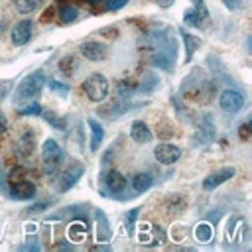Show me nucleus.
Segmentation results:
<instances>
[{"instance_id":"obj_16","label":"nucleus","mask_w":252,"mask_h":252,"mask_svg":"<svg viewBox=\"0 0 252 252\" xmlns=\"http://www.w3.org/2000/svg\"><path fill=\"white\" fill-rule=\"evenodd\" d=\"M94 234L98 242H108L112 238V226L102 209H94Z\"/></svg>"},{"instance_id":"obj_41","label":"nucleus","mask_w":252,"mask_h":252,"mask_svg":"<svg viewBox=\"0 0 252 252\" xmlns=\"http://www.w3.org/2000/svg\"><path fill=\"white\" fill-rule=\"evenodd\" d=\"M222 4L228 8V10H240L242 6H244V0H222Z\"/></svg>"},{"instance_id":"obj_27","label":"nucleus","mask_w":252,"mask_h":252,"mask_svg":"<svg viewBox=\"0 0 252 252\" xmlns=\"http://www.w3.org/2000/svg\"><path fill=\"white\" fill-rule=\"evenodd\" d=\"M193 234H195V238L199 242H211V238H213V226L209 222H199V224H195Z\"/></svg>"},{"instance_id":"obj_28","label":"nucleus","mask_w":252,"mask_h":252,"mask_svg":"<svg viewBox=\"0 0 252 252\" xmlns=\"http://www.w3.org/2000/svg\"><path fill=\"white\" fill-rule=\"evenodd\" d=\"M191 4H193V12H195L201 28H205V24L209 22V10L205 6V0H191Z\"/></svg>"},{"instance_id":"obj_40","label":"nucleus","mask_w":252,"mask_h":252,"mask_svg":"<svg viewBox=\"0 0 252 252\" xmlns=\"http://www.w3.org/2000/svg\"><path fill=\"white\" fill-rule=\"evenodd\" d=\"M224 215V211L222 209H217V211H211V213H207V220L211 222V224H215V222H219V219Z\"/></svg>"},{"instance_id":"obj_3","label":"nucleus","mask_w":252,"mask_h":252,"mask_svg":"<svg viewBox=\"0 0 252 252\" xmlns=\"http://www.w3.org/2000/svg\"><path fill=\"white\" fill-rule=\"evenodd\" d=\"M41 161H43L45 173H49L51 177L59 171V167L63 163V150L53 138H47L41 144Z\"/></svg>"},{"instance_id":"obj_19","label":"nucleus","mask_w":252,"mask_h":252,"mask_svg":"<svg viewBox=\"0 0 252 252\" xmlns=\"http://www.w3.org/2000/svg\"><path fill=\"white\" fill-rule=\"evenodd\" d=\"M89 124V150L91 152H98V148L102 146V140H104V128L94 120V118H89L87 120Z\"/></svg>"},{"instance_id":"obj_21","label":"nucleus","mask_w":252,"mask_h":252,"mask_svg":"<svg viewBox=\"0 0 252 252\" xmlns=\"http://www.w3.org/2000/svg\"><path fill=\"white\" fill-rule=\"evenodd\" d=\"M130 138L136 144H148L152 142V130L144 120H134L130 126Z\"/></svg>"},{"instance_id":"obj_43","label":"nucleus","mask_w":252,"mask_h":252,"mask_svg":"<svg viewBox=\"0 0 252 252\" xmlns=\"http://www.w3.org/2000/svg\"><path fill=\"white\" fill-rule=\"evenodd\" d=\"M0 191L6 195L8 193V183H6V177H4V173H2V165H0Z\"/></svg>"},{"instance_id":"obj_23","label":"nucleus","mask_w":252,"mask_h":252,"mask_svg":"<svg viewBox=\"0 0 252 252\" xmlns=\"http://www.w3.org/2000/svg\"><path fill=\"white\" fill-rule=\"evenodd\" d=\"M152 185H154V177L148 171H138L132 177V187L136 193H146L148 189H152Z\"/></svg>"},{"instance_id":"obj_39","label":"nucleus","mask_w":252,"mask_h":252,"mask_svg":"<svg viewBox=\"0 0 252 252\" xmlns=\"http://www.w3.org/2000/svg\"><path fill=\"white\" fill-rule=\"evenodd\" d=\"M20 250H33V252H37V250H39L37 236H30V238H28V242H26V244H24Z\"/></svg>"},{"instance_id":"obj_10","label":"nucleus","mask_w":252,"mask_h":252,"mask_svg":"<svg viewBox=\"0 0 252 252\" xmlns=\"http://www.w3.org/2000/svg\"><path fill=\"white\" fill-rule=\"evenodd\" d=\"M32 32H33V22L32 20H20L12 26V32H10V39L16 47H22L26 45L30 39H32Z\"/></svg>"},{"instance_id":"obj_9","label":"nucleus","mask_w":252,"mask_h":252,"mask_svg":"<svg viewBox=\"0 0 252 252\" xmlns=\"http://www.w3.org/2000/svg\"><path fill=\"white\" fill-rule=\"evenodd\" d=\"M154 158L161 165H171V163H175L181 158V148L175 146V144H167V142L158 144L154 148Z\"/></svg>"},{"instance_id":"obj_6","label":"nucleus","mask_w":252,"mask_h":252,"mask_svg":"<svg viewBox=\"0 0 252 252\" xmlns=\"http://www.w3.org/2000/svg\"><path fill=\"white\" fill-rule=\"evenodd\" d=\"M215 134H217V130H215L213 116L207 112V114H203V116L199 118V122H197V126H195V134H193V146L201 148V146L211 144V142L215 140Z\"/></svg>"},{"instance_id":"obj_11","label":"nucleus","mask_w":252,"mask_h":252,"mask_svg":"<svg viewBox=\"0 0 252 252\" xmlns=\"http://www.w3.org/2000/svg\"><path fill=\"white\" fill-rule=\"evenodd\" d=\"M83 173H85V165H83V163H73V165H69V167L61 173V177H59V191H61V193H67L69 189H73V187L79 183V179L83 177Z\"/></svg>"},{"instance_id":"obj_42","label":"nucleus","mask_w":252,"mask_h":252,"mask_svg":"<svg viewBox=\"0 0 252 252\" xmlns=\"http://www.w3.org/2000/svg\"><path fill=\"white\" fill-rule=\"evenodd\" d=\"M6 130H8V118H6V114L0 110V136L6 134Z\"/></svg>"},{"instance_id":"obj_12","label":"nucleus","mask_w":252,"mask_h":252,"mask_svg":"<svg viewBox=\"0 0 252 252\" xmlns=\"http://www.w3.org/2000/svg\"><path fill=\"white\" fill-rule=\"evenodd\" d=\"M234 173H236V167H232V165L220 167V169L209 173V175L203 179V189H205V191H213V189H217L219 185H222V183H226L228 179H232Z\"/></svg>"},{"instance_id":"obj_46","label":"nucleus","mask_w":252,"mask_h":252,"mask_svg":"<svg viewBox=\"0 0 252 252\" xmlns=\"http://www.w3.org/2000/svg\"><path fill=\"white\" fill-rule=\"evenodd\" d=\"M248 128H250V120H246L244 124H242V128H240V136L246 140L248 138Z\"/></svg>"},{"instance_id":"obj_22","label":"nucleus","mask_w":252,"mask_h":252,"mask_svg":"<svg viewBox=\"0 0 252 252\" xmlns=\"http://www.w3.org/2000/svg\"><path fill=\"white\" fill-rule=\"evenodd\" d=\"M179 32H181V39H183V45H185V63H189L193 59L195 51L201 47V39L197 35L185 32V30H179Z\"/></svg>"},{"instance_id":"obj_1","label":"nucleus","mask_w":252,"mask_h":252,"mask_svg":"<svg viewBox=\"0 0 252 252\" xmlns=\"http://www.w3.org/2000/svg\"><path fill=\"white\" fill-rule=\"evenodd\" d=\"M179 93L183 96H193L197 98L199 102H209L215 94V83L211 79H207L201 69H193L181 83V89Z\"/></svg>"},{"instance_id":"obj_7","label":"nucleus","mask_w":252,"mask_h":252,"mask_svg":"<svg viewBox=\"0 0 252 252\" xmlns=\"http://www.w3.org/2000/svg\"><path fill=\"white\" fill-rule=\"evenodd\" d=\"M219 106L228 114H236L244 106V94L236 89H224L219 94Z\"/></svg>"},{"instance_id":"obj_45","label":"nucleus","mask_w":252,"mask_h":252,"mask_svg":"<svg viewBox=\"0 0 252 252\" xmlns=\"http://www.w3.org/2000/svg\"><path fill=\"white\" fill-rule=\"evenodd\" d=\"M55 248H57V250H71L73 246H71V244H69L67 240H59V242L55 244Z\"/></svg>"},{"instance_id":"obj_18","label":"nucleus","mask_w":252,"mask_h":252,"mask_svg":"<svg viewBox=\"0 0 252 252\" xmlns=\"http://www.w3.org/2000/svg\"><path fill=\"white\" fill-rule=\"evenodd\" d=\"M35 150V134L32 130H24L16 140V152L20 158H30Z\"/></svg>"},{"instance_id":"obj_13","label":"nucleus","mask_w":252,"mask_h":252,"mask_svg":"<svg viewBox=\"0 0 252 252\" xmlns=\"http://www.w3.org/2000/svg\"><path fill=\"white\" fill-rule=\"evenodd\" d=\"M79 51H81V55H83L85 59H89V61H104V59L108 57V47H106L104 43H100V41H94V39L83 41V43L79 45Z\"/></svg>"},{"instance_id":"obj_14","label":"nucleus","mask_w":252,"mask_h":252,"mask_svg":"<svg viewBox=\"0 0 252 252\" xmlns=\"http://www.w3.org/2000/svg\"><path fill=\"white\" fill-rule=\"evenodd\" d=\"M240 234L246 238L248 234V226H246V220L244 217H232L226 224V244L228 246H236L240 242Z\"/></svg>"},{"instance_id":"obj_5","label":"nucleus","mask_w":252,"mask_h":252,"mask_svg":"<svg viewBox=\"0 0 252 252\" xmlns=\"http://www.w3.org/2000/svg\"><path fill=\"white\" fill-rule=\"evenodd\" d=\"M100 183H102V195H108L112 199H122V193L126 191V185H128V179L118 171V169H108L102 173L100 177Z\"/></svg>"},{"instance_id":"obj_31","label":"nucleus","mask_w":252,"mask_h":252,"mask_svg":"<svg viewBox=\"0 0 252 252\" xmlns=\"http://www.w3.org/2000/svg\"><path fill=\"white\" fill-rule=\"evenodd\" d=\"M41 2L43 0H16L14 4H16V10L20 14H32V12H35L39 8Z\"/></svg>"},{"instance_id":"obj_2","label":"nucleus","mask_w":252,"mask_h":252,"mask_svg":"<svg viewBox=\"0 0 252 252\" xmlns=\"http://www.w3.org/2000/svg\"><path fill=\"white\" fill-rule=\"evenodd\" d=\"M45 71L43 69H35L32 73H28L16 87V94H14V104H22L24 100H32L33 96H37L41 93V89L45 87Z\"/></svg>"},{"instance_id":"obj_32","label":"nucleus","mask_w":252,"mask_h":252,"mask_svg":"<svg viewBox=\"0 0 252 252\" xmlns=\"http://www.w3.org/2000/svg\"><path fill=\"white\" fill-rule=\"evenodd\" d=\"M41 118H43L45 122H49L53 128H57V130H65V120L59 118L53 110H41Z\"/></svg>"},{"instance_id":"obj_44","label":"nucleus","mask_w":252,"mask_h":252,"mask_svg":"<svg viewBox=\"0 0 252 252\" xmlns=\"http://www.w3.org/2000/svg\"><path fill=\"white\" fill-rule=\"evenodd\" d=\"M156 4H158L159 8H163V10H167V8H171V6L175 4V0H156Z\"/></svg>"},{"instance_id":"obj_24","label":"nucleus","mask_w":252,"mask_h":252,"mask_svg":"<svg viewBox=\"0 0 252 252\" xmlns=\"http://www.w3.org/2000/svg\"><path fill=\"white\" fill-rule=\"evenodd\" d=\"M81 217H87V215H85V207H83V205H73V207H67V209L57 211L55 215L49 217V220H57V219L73 220V219H81Z\"/></svg>"},{"instance_id":"obj_47","label":"nucleus","mask_w":252,"mask_h":252,"mask_svg":"<svg viewBox=\"0 0 252 252\" xmlns=\"http://www.w3.org/2000/svg\"><path fill=\"white\" fill-rule=\"evenodd\" d=\"M91 4H100V2H104V0H89Z\"/></svg>"},{"instance_id":"obj_33","label":"nucleus","mask_w":252,"mask_h":252,"mask_svg":"<svg viewBox=\"0 0 252 252\" xmlns=\"http://www.w3.org/2000/svg\"><path fill=\"white\" fill-rule=\"evenodd\" d=\"M138 215H140V207H134V209L126 211V215H124V224H126V230L130 234H134V226H136Z\"/></svg>"},{"instance_id":"obj_35","label":"nucleus","mask_w":252,"mask_h":252,"mask_svg":"<svg viewBox=\"0 0 252 252\" xmlns=\"http://www.w3.org/2000/svg\"><path fill=\"white\" fill-rule=\"evenodd\" d=\"M183 24L189 26V28H201V24H199V20H197V16H195L193 10H185V14H183Z\"/></svg>"},{"instance_id":"obj_25","label":"nucleus","mask_w":252,"mask_h":252,"mask_svg":"<svg viewBox=\"0 0 252 252\" xmlns=\"http://www.w3.org/2000/svg\"><path fill=\"white\" fill-rule=\"evenodd\" d=\"M158 85H159V79H158V75H156V73H152V71H148V73H144V75L140 77V83H138L136 91H138V93H144V94H148V93H154Z\"/></svg>"},{"instance_id":"obj_20","label":"nucleus","mask_w":252,"mask_h":252,"mask_svg":"<svg viewBox=\"0 0 252 252\" xmlns=\"http://www.w3.org/2000/svg\"><path fill=\"white\" fill-rule=\"evenodd\" d=\"M87 230H89V219H87V217L73 219V220L69 222V226H67V238L73 240V242H79V240L85 238Z\"/></svg>"},{"instance_id":"obj_17","label":"nucleus","mask_w":252,"mask_h":252,"mask_svg":"<svg viewBox=\"0 0 252 252\" xmlns=\"http://www.w3.org/2000/svg\"><path fill=\"white\" fill-rule=\"evenodd\" d=\"M134 106H136V104H132L130 98H118L112 106L100 108V110H98V116H102L104 120H114V118H118V116H122V114H126V112H130Z\"/></svg>"},{"instance_id":"obj_34","label":"nucleus","mask_w":252,"mask_h":252,"mask_svg":"<svg viewBox=\"0 0 252 252\" xmlns=\"http://www.w3.org/2000/svg\"><path fill=\"white\" fill-rule=\"evenodd\" d=\"M41 104H37V102H28V104H24L18 112H20V116H41Z\"/></svg>"},{"instance_id":"obj_15","label":"nucleus","mask_w":252,"mask_h":252,"mask_svg":"<svg viewBox=\"0 0 252 252\" xmlns=\"http://www.w3.org/2000/svg\"><path fill=\"white\" fill-rule=\"evenodd\" d=\"M154 232H150V224H142L138 230V242L144 246H158L163 244L165 240V232L161 230V226H152Z\"/></svg>"},{"instance_id":"obj_36","label":"nucleus","mask_w":252,"mask_h":252,"mask_svg":"<svg viewBox=\"0 0 252 252\" xmlns=\"http://www.w3.org/2000/svg\"><path fill=\"white\" fill-rule=\"evenodd\" d=\"M128 2H130V0H104V8H106L108 12H116V10L124 8Z\"/></svg>"},{"instance_id":"obj_8","label":"nucleus","mask_w":252,"mask_h":252,"mask_svg":"<svg viewBox=\"0 0 252 252\" xmlns=\"http://www.w3.org/2000/svg\"><path fill=\"white\" fill-rule=\"evenodd\" d=\"M35 193H37V189H35V185L32 181L20 179V181L8 185V193L6 195L10 199H14V201H32L35 197Z\"/></svg>"},{"instance_id":"obj_4","label":"nucleus","mask_w":252,"mask_h":252,"mask_svg":"<svg viewBox=\"0 0 252 252\" xmlns=\"http://www.w3.org/2000/svg\"><path fill=\"white\" fill-rule=\"evenodd\" d=\"M83 91H85V94H87L89 100L102 102L108 96V79L102 73H93V75H89L85 79Z\"/></svg>"},{"instance_id":"obj_30","label":"nucleus","mask_w":252,"mask_h":252,"mask_svg":"<svg viewBox=\"0 0 252 252\" xmlns=\"http://www.w3.org/2000/svg\"><path fill=\"white\" fill-rule=\"evenodd\" d=\"M45 85H47V89L53 93V94H57V96H67L69 94V85L67 83H63V81H57V79H49V81H45Z\"/></svg>"},{"instance_id":"obj_26","label":"nucleus","mask_w":252,"mask_h":252,"mask_svg":"<svg viewBox=\"0 0 252 252\" xmlns=\"http://www.w3.org/2000/svg\"><path fill=\"white\" fill-rule=\"evenodd\" d=\"M79 18V8L73 4H61L59 6V22L61 24H71Z\"/></svg>"},{"instance_id":"obj_37","label":"nucleus","mask_w":252,"mask_h":252,"mask_svg":"<svg viewBox=\"0 0 252 252\" xmlns=\"http://www.w3.org/2000/svg\"><path fill=\"white\" fill-rule=\"evenodd\" d=\"M12 89H14V81H10V79H6V81H0V102L12 93Z\"/></svg>"},{"instance_id":"obj_29","label":"nucleus","mask_w":252,"mask_h":252,"mask_svg":"<svg viewBox=\"0 0 252 252\" xmlns=\"http://www.w3.org/2000/svg\"><path fill=\"white\" fill-rule=\"evenodd\" d=\"M77 69H79V63H77V59H75L73 55H67V57H63V59L59 61V71H61L63 75H67V77L75 75Z\"/></svg>"},{"instance_id":"obj_38","label":"nucleus","mask_w":252,"mask_h":252,"mask_svg":"<svg viewBox=\"0 0 252 252\" xmlns=\"http://www.w3.org/2000/svg\"><path fill=\"white\" fill-rule=\"evenodd\" d=\"M49 207H51V201H41V203H35V205H32V207H28L26 213H28V215H35V213H41V211H45V209H49Z\"/></svg>"}]
</instances>
